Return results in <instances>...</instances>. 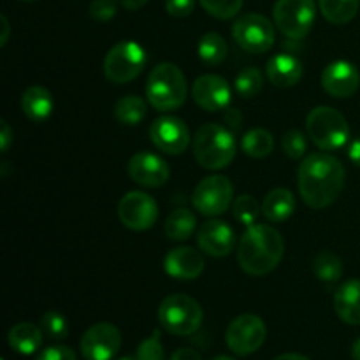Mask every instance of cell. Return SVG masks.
<instances>
[{"label": "cell", "instance_id": "7c38bea8", "mask_svg": "<svg viewBox=\"0 0 360 360\" xmlns=\"http://www.w3.org/2000/svg\"><path fill=\"white\" fill-rule=\"evenodd\" d=\"M118 218L130 231H148L158 218L157 200L144 192L125 193L118 204Z\"/></svg>", "mask_w": 360, "mask_h": 360}, {"label": "cell", "instance_id": "ba28073f", "mask_svg": "<svg viewBox=\"0 0 360 360\" xmlns=\"http://www.w3.org/2000/svg\"><path fill=\"white\" fill-rule=\"evenodd\" d=\"M274 25L292 41H301L311 32L316 18L315 0H276Z\"/></svg>", "mask_w": 360, "mask_h": 360}, {"label": "cell", "instance_id": "4fadbf2b", "mask_svg": "<svg viewBox=\"0 0 360 360\" xmlns=\"http://www.w3.org/2000/svg\"><path fill=\"white\" fill-rule=\"evenodd\" d=\"M122 348V333L116 326L101 322L91 326L79 341V350L86 360H112Z\"/></svg>", "mask_w": 360, "mask_h": 360}, {"label": "cell", "instance_id": "f6af8a7d", "mask_svg": "<svg viewBox=\"0 0 360 360\" xmlns=\"http://www.w3.org/2000/svg\"><path fill=\"white\" fill-rule=\"evenodd\" d=\"M148 0H122V6L129 11H137L143 6H146Z\"/></svg>", "mask_w": 360, "mask_h": 360}, {"label": "cell", "instance_id": "d6986e66", "mask_svg": "<svg viewBox=\"0 0 360 360\" xmlns=\"http://www.w3.org/2000/svg\"><path fill=\"white\" fill-rule=\"evenodd\" d=\"M164 271L174 280H197L204 271V259L190 246H178L165 255Z\"/></svg>", "mask_w": 360, "mask_h": 360}, {"label": "cell", "instance_id": "1f68e13d", "mask_svg": "<svg viewBox=\"0 0 360 360\" xmlns=\"http://www.w3.org/2000/svg\"><path fill=\"white\" fill-rule=\"evenodd\" d=\"M232 213H234V218L239 224L246 225V227H252V225H255L259 214L262 213V206H259L255 197L245 193V195H239L234 200V204H232Z\"/></svg>", "mask_w": 360, "mask_h": 360}, {"label": "cell", "instance_id": "c3c4849f", "mask_svg": "<svg viewBox=\"0 0 360 360\" xmlns=\"http://www.w3.org/2000/svg\"><path fill=\"white\" fill-rule=\"evenodd\" d=\"M211 360H238V359L231 357V355H217V357L211 359Z\"/></svg>", "mask_w": 360, "mask_h": 360}, {"label": "cell", "instance_id": "2e32d148", "mask_svg": "<svg viewBox=\"0 0 360 360\" xmlns=\"http://www.w3.org/2000/svg\"><path fill=\"white\" fill-rule=\"evenodd\" d=\"M232 90L227 81L217 74L199 76L192 84V98L204 111H221L231 104Z\"/></svg>", "mask_w": 360, "mask_h": 360}, {"label": "cell", "instance_id": "d6a6232c", "mask_svg": "<svg viewBox=\"0 0 360 360\" xmlns=\"http://www.w3.org/2000/svg\"><path fill=\"white\" fill-rule=\"evenodd\" d=\"M41 329L53 341H62L69 336V322L58 311H46L41 319Z\"/></svg>", "mask_w": 360, "mask_h": 360}, {"label": "cell", "instance_id": "e575fe53", "mask_svg": "<svg viewBox=\"0 0 360 360\" xmlns=\"http://www.w3.org/2000/svg\"><path fill=\"white\" fill-rule=\"evenodd\" d=\"M281 148H283L285 155L292 160H299L306 155V150H308V141H306V136L299 130H288L287 134L281 139Z\"/></svg>", "mask_w": 360, "mask_h": 360}, {"label": "cell", "instance_id": "f907efd6", "mask_svg": "<svg viewBox=\"0 0 360 360\" xmlns=\"http://www.w3.org/2000/svg\"><path fill=\"white\" fill-rule=\"evenodd\" d=\"M21 2H35V0H21Z\"/></svg>", "mask_w": 360, "mask_h": 360}, {"label": "cell", "instance_id": "ffe728a7", "mask_svg": "<svg viewBox=\"0 0 360 360\" xmlns=\"http://www.w3.org/2000/svg\"><path fill=\"white\" fill-rule=\"evenodd\" d=\"M267 79L271 84L278 88H290L301 81L304 67H302L301 60L288 53H280V55L271 56L266 67Z\"/></svg>", "mask_w": 360, "mask_h": 360}, {"label": "cell", "instance_id": "52a82bcc", "mask_svg": "<svg viewBox=\"0 0 360 360\" xmlns=\"http://www.w3.org/2000/svg\"><path fill=\"white\" fill-rule=\"evenodd\" d=\"M146 51L136 41H122L112 46L104 58V74L111 83L125 84L141 76L146 65Z\"/></svg>", "mask_w": 360, "mask_h": 360}, {"label": "cell", "instance_id": "484cf974", "mask_svg": "<svg viewBox=\"0 0 360 360\" xmlns=\"http://www.w3.org/2000/svg\"><path fill=\"white\" fill-rule=\"evenodd\" d=\"M322 16L333 25H347L357 16L360 0H319Z\"/></svg>", "mask_w": 360, "mask_h": 360}, {"label": "cell", "instance_id": "8fae6325", "mask_svg": "<svg viewBox=\"0 0 360 360\" xmlns=\"http://www.w3.org/2000/svg\"><path fill=\"white\" fill-rule=\"evenodd\" d=\"M234 199V186L225 176H207L195 186L192 204L204 217H220L231 207Z\"/></svg>", "mask_w": 360, "mask_h": 360}, {"label": "cell", "instance_id": "7bdbcfd3", "mask_svg": "<svg viewBox=\"0 0 360 360\" xmlns=\"http://www.w3.org/2000/svg\"><path fill=\"white\" fill-rule=\"evenodd\" d=\"M348 158H350L357 167H360V137L352 141L350 148H348Z\"/></svg>", "mask_w": 360, "mask_h": 360}, {"label": "cell", "instance_id": "7402d4cb", "mask_svg": "<svg viewBox=\"0 0 360 360\" xmlns=\"http://www.w3.org/2000/svg\"><path fill=\"white\" fill-rule=\"evenodd\" d=\"M53 108H55V101H53V95L46 90L44 86H35L27 88L23 91V97H21V109H23V115L28 120L35 123H41L44 120H48L51 116Z\"/></svg>", "mask_w": 360, "mask_h": 360}, {"label": "cell", "instance_id": "5bb4252c", "mask_svg": "<svg viewBox=\"0 0 360 360\" xmlns=\"http://www.w3.org/2000/svg\"><path fill=\"white\" fill-rule=\"evenodd\" d=\"M150 139L167 155H181L190 146V130L183 120L176 116H160L150 127Z\"/></svg>", "mask_w": 360, "mask_h": 360}, {"label": "cell", "instance_id": "60d3db41", "mask_svg": "<svg viewBox=\"0 0 360 360\" xmlns=\"http://www.w3.org/2000/svg\"><path fill=\"white\" fill-rule=\"evenodd\" d=\"M13 130H11L9 123L7 122H2V132H0V150H2V153H6L7 150H9L11 143H13Z\"/></svg>", "mask_w": 360, "mask_h": 360}, {"label": "cell", "instance_id": "74e56055", "mask_svg": "<svg viewBox=\"0 0 360 360\" xmlns=\"http://www.w3.org/2000/svg\"><path fill=\"white\" fill-rule=\"evenodd\" d=\"M195 9V0H165V11L172 18H186Z\"/></svg>", "mask_w": 360, "mask_h": 360}, {"label": "cell", "instance_id": "83f0119b", "mask_svg": "<svg viewBox=\"0 0 360 360\" xmlns=\"http://www.w3.org/2000/svg\"><path fill=\"white\" fill-rule=\"evenodd\" d=\"M243 153L252 158H264L273 153L274 137L266 129H253L246 132L241 139Z\"/></svg>", "mask_w": 360, "mask_h": 360}, {"label": "cell", "instance_id": "d4e9b609", "mask_svg": "<svg viewBox=\"0 0 360 360\" xmlns=\"http://www.w3.org/2000/svg\"><path fill=\"white\" fill-rule=\"evenodd\" d=\"M197 218L186 207H178L169 214L167 221H165V236L171 241H186L190 236L195 232Z\"/></svg>", "mask_w": 360, "mask_h": 360}, {"label": "cell", "instance_id": "cb8c5ba5", "mask_svg": "<svg viewBox=\"0 0 360 360\" xmlns=\"http://www.w3.org/2000/svg\"><path fill=\"white\" fill-rule=\"evenodd\" d=\"M42 329L30 322H20L11 327L7 343L20 355H32L42 347Z\"/></svg>", "mask_w": 360, "mask_h": 360}, {"label": "cell", "instance_id": "836d02e7", "mask_svg": "<svg viewBox=\"0 0 360 360\" xmlns=\"http://www.w3.org/2000/svg\"><path fill=\"white\" fill-rule=\"evenodd\" d=\"M202 9L218 20H231L238 16L243 7V0H199Z\"/></svg>", "mask_w": 360, "mask_h": 360}, {"label": "cell", "instance_id": "9a60e30c", "mask_svg": "<svg viewBox=\"0 0 360 360\" xmlns=\"http://www.w3.org/2000/svg\"><path fill=\"white\" fill-rule=\"evenodd\" d=\"M127 171L134 183L144 186V188H158V186L165 185L171 176L167 162L150 151H139L134 155L129 160Z\"/></svg>", "mask_w": 360, "mask_h": 360}, {"label": "cell", "instance_id": "4dcf8cb0", "mask_svg": "<svg viewBox=\"0 0 360 360\" xmlns=\"http://www.w3.org/2000/svg\"><path fill=\"white\" fill-rule=\"evenodd\" d=\"M234 88L243 98L257 97L264 88L262 72L259 69H255V67H246L236 77Z\"/></svg>", "mask_w": 360, "mask_h": 360}, {"label": "cell", "instance_id": "9c48e42d", "mask_svg": "<svg viewBox=\"0 0 360 360\" xmlns=\"http://www.w3.org/2000/svg\"><path fill=\"white\" fill-rule=\"evenodd\" d=\"M232 37L236 44L253 55L267 53L274 44V27L266 16L257 13L243 14L232 25Z\"/></svg>", "mask_w": 360, "mask_h": 360}, {"label": "cell", "instance_id": "f1b7e54d", "mask_svg": "<svg viewBox=\"0 0 360 360\" xmlns=\"http://www.w3.org/2000/svg\"><path fill=\"white\" fill-rule=\"evenodd\" d=\"M197 53L206 65H220L227 58V42L217 32H207L197 44Z\"/></svg>", "mask_w": 360, "mask_h": 360}, {"label": "cell", "instance_id": "f35d334b", "mask_svg": "<svg viewBox=\"0 0 360 360\" xmlns=\"http://www.w3.org/2000/svg\"><path fill=\"white\" fill-rule=\"evenodd\" d=\"M37 360H77V357L69 347H63V345H53V347L44 348V350L39 354Z\"/></svg>", "mask_w": 360, "mask_h": 360}, {"label": "cell", "instance_id": "5b68a950", "mask_svg": "<svg viewBox=\"0 0 360 360\" xmlns=\"http://www.w3.org/2000/svg\"><path fill=\"white\" fill-rule=\"evenodd\" d=\"M306 130L311 143L322 151L340 150L350 139L347 118L330 105H319L311 109L306 118Z\"/></svg>", "mask_w": 360, "mask_h": 360}, {"label": "cell", "instance_id": "7dc6e473", "mask_svg": "<svg viewBox=\"0 0 360 360\" xmlns=\"http://www.w3.org/2000/svg\"><path fill=\"white\" fill-rule=\"evenodd\" d=\"M352 357H354V360H360V338L355 340L354 347H352Z\"/></svg>", "mask_w": 360, "mask_h": 360}, {"label": "cell", "instance_id": "44dd1931", "mask_svg": "<svg viewBox=\"0 0 360 360\" xmlns=\"http://www.w3.org/2000/svg\"><path fill=\"white\" fill-rule=\"evenodd\" d=\"M334 311L348 326H360V280H347L338 287Z\"/></svg>", "mask_w": 360, "mask_h": 360}, {"label": "cell", "instance_id": "ee69618b", "mask_svg": "<svg viewBox=\"0 0 360 360\" xmlns=\"http://www.w3.org/2000/svg\"><path fill=\"white\" fill-rule=\"evenodd\" d=\"M0 23H2V35H0V46H6L7 41H9V35H11V25L7 21V18L0 16Z\"/></svg>", "mask_w": 360, "mask_h": 360}, {"label": "cell", "instance_id": "ab89813d", "mask_svg": "<svg viewBox=\"0 0 360 360\" xmlns=\"http://www.w3.org/2000/svg\"><path fill=\"white\" fill-rule=\"evenodd\" d=\"M225 127H227L231 132L239 130V127H241V112H239L238 109H227V112H225Z\"/></svg>", "mask_w": 360, "mask_h": 360}, {"label": "cell", "instance_id": "4316f807", "mask_svg": "<svg viewBox=\"0 0 360 360\" xmlns=\"http://www.w3.org/2000/svg\"><path fill=\"white\" fill-rule=\"evenodd\" d=\"M112 112L122 125L134 127L144 120L148 112V104L139 95H125L116 102Z\"/></svg>", "mask_w": 360, "mask_h": 360}, {"label": "cell", "instance_id": "e0dca14e", "mask_svg": "<svg viewBox=\"0 0 360 360\" xmlns=\"http://www.w3.org/2000/svg\"><path fill=\"white\" fill-rule=\"evenodd\" d=\"M322 86L334 98L352 97L360 86L359 69L347 60H336L323 69Z\"/></svg>", "mask_w": 360, "mask_h": 360}, {"label": "cell", "instance_id": "f546056e", "mask_svg": "<svg viewBox=\"0 0 360 360\" xmlns=\"http://www.w3.org/2000/svg\"><path fill=\"white\" fill-rule=\"evenodd\" d=\"M313 273L323 283H338L343 276V264L340 257L323 250L313 259Z\"/></svg>", "mask_w": 360, "mask_h": 360}, {"label": "cell", "instance_id": "bcb514c9", "mask_svg": "<svg viewBox=\"0 0 360 360\" xmlns=\"http://www.w3.org/2000/svg\"><path fill=\"white\" fill-rule=\"evenodd\" d=\"M273 360H311V359L304 357V355H301V354H283V355H280V357H276Z\"/></svg>", "mask_w": 360, "mask_h": 360}, {"label": "cell", "instance_id": "8992f818", "mask_svg": "<svg viewBox=\"0 0 360 360\" xmlns=\"http://www.w3.org/2000/svg\"><path fill=\"white\" fill-rule=\"evenodd\" d=\"M202 308L195 299L185 294L167 295L158 306V322L174 336H192L202 323Z\"/></svg>", "mask_w": 360, "mask_h": 360}, {"label": "cell", "instance_id": "3957f363", "mask_svg": "<svg viewBox=\"0 0 360 360\" xmlns=\"http://www.w3.org/2000/svg\"><path fill=\"white\" fill-rule=\"evenodd\" d=\"M193 157L202 169L220 171L232 164L238 153L234 132L218 123H204L192 141Z\"/></svg>", "mask_w": 360, "mask_h": 360}, {"label": "cell", "instance_id": "d590c367", "mask_svg": "<svg viewBox=\"0 0 360 360\" xmlns=\"http://www.w3.org/2000/svg\"><path fill=\"white\" fill-rule=\"evenodd\" d=\"M136 357L137 360H165V352L164 347H162L158 330H155V333H151L150 338L141 341V345L137 347Z\"/></svg>", "mask_w": 360, "mask_h": 360}, {"label": "cell", "instance_id": "7a4b0ae2", "mask_svg": "<svg viewBox=\"0 0 360 360\" xmlns=\"http://www.w3.org/2000/svg\"><path fill=\"white\" fill-rule=\"evenodd\" d=\"M285 253V241L280 232L266 224L246 229L239 239L238 262L250 276H266L278 267Z\"/></svg>", "mask_w": 360, "mask_h": 360}, {"label": "cell", "instance_id": "681fc988", "mask_svg": "<svg viewBox=\"0 0 360 360\" xmlns=\"http://www.w3.org/2000/svg\"><path fill=\"white\" fill-rule=\"evenodd\" d=\"M118 360H137V357H122V359H118Z\"/></svg>", "mask_w": 360, "mask_h": 360}, {"label": "cell", "instance_id": "30bf717a", "mask_svg": "<svg viewBox=\"0 0 360 360\" xmlns=\"http://www.w3.org/2000/svg\"><path fill=\"white\" fill-rule=\"evenodd\" d=\"M267 338V327L260 316L246 313L239 315L229 323L227 333H225V341L227 347L231 348L232 354L239 357L255 354L260 350Z\"/></svg>", "mask_w": 360, "mask_h": 360}, {"label": "cell", "instance_id": "6da1fadb", "mask_svg": "<svg viewBox=\"0 0 360 360\" xmlns=\"http://www.w3.org/2000/svg\"><path fill=\"white\" fill-rule=\"evenodd\" d=\"M345 178L347 172L336 157L329 153H311L299 165V193L311 210H326L341 195Z\"/></svg>", "mask_w": 360, "mask_h": 360}, {"label": "cell", "instance_id": "b9f144b4", "mask_svg": "<svg viewBox=\"0 0 360 360\" xmlns=\"http://www.w3.org/2000/svg\"><path fill=\"white\" fill-rule=\"evenodd\" d=\"M169 360H202V357L199 355V352L192 350V348H179Z\"/></svg>", "mask_w": 360, "mask_h": 360}, {"label": "cell", "instance_id": "ac0fdd59", "mask_svg": "<svg viewBox=\"0 0 360 360\" xmlns=\"http://www.w3.org/2000/svg\"><path fill=\"white\" fill-rule=\"evenodd\" d=\"M197 245L214 259L231 255L236 248V234L229 224L221 220L204 221L197 231Z\"/></svg>", "mask_w": 360, "mask_h": 360}, {"label": "cell", "instance_id": "816d5d0a", "mask_svg": "<svg viewBox=\"0 0 360 360\" xmlns=\"http://www.w3.org/2000/svg\"><path fill=\"white\" fill-rule=\"evenodd\" d=\"M2 360H6V359H2Z\"/></svg>", "mask_w": 360, "mask_h": 360}, {"label": "cell", "instance_id": "603a6c76", "mask_svg": "<svg viewBox=\"0 0 360 360\" xmlns=\"http://www.w3.org/2000/svg\"><path fill=\"white\" fill-rule=\"evenodd\" d=\"M295 211V197L288 188H274L264 197L262 214L267 221H287Z\"/></svg>", "mask_w": 360, "mask_h": 360}, {"label": "cell", "instance_id": "277c9868", "mask_svg": "<svg viewBox=\"0 0 360 360\" xmlns=\"http://www.w3.org/2000/svg\"><path fill=\"white\" fill-rule=\"evenodd\" d=\"M146 98L157 111H174L186 101V79L183 70L171 62L151 69L146 81Z\"/></svg>", "mask_w": 360, "mask_h": 360}, {"label": "cell", "instance_id": "8d00e7d4", "mask_svg": "<svg viewBox=\"0 0 360 360\" xmlns=\"http://www.w3.org/2000/svg\"><path fill=\"white\" fill-rule=\"evenodd\" d=\"M118 4L116 0H91L88 7V14L95 21H109L116 16Z\"/></svg>", "mask_w": 360, "mask_h": 360}]
</instances>
